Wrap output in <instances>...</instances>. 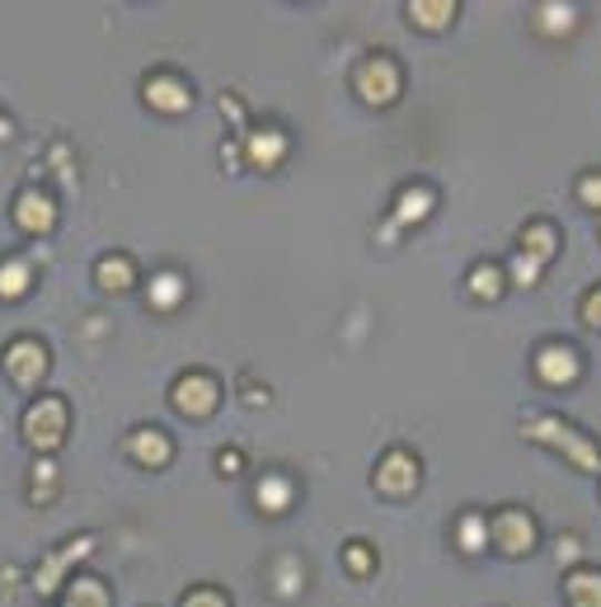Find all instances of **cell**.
<instances>
[{
    "instance_id": "obj_7",
    "label": "cell",
    "mask_w": 601,
    "mask_h": 607,
    "mask_svg": "<svg viewBox=\"0 0 601 607\" xmlns=\"http://www.w3.org/2000/svg\"><path fill=\"white\" fill-rule=\"evenodd\" d=\"M142 94L155 113H184L193 104V90L184 85V75H174V71H151Z\"/></svg>"
},
{
    "instance_id": "obj_20",
    "label": "cell",
    "mask_w": 601,
    "mask_h": 607,
    "mask_svg": "<svg viewBox=\"0 0 601 607\" xmlns=\"http://www.w3.org/2000/svg\"><path fill=\"white\" fill-rule=\"evenodd\" d=\"M67 607H109V589L94 575H75L67 584Z\"/></svg>"
},
{
    "instance_id": "obj_13",
    "label": "cell",
    "mask_w": 601,
    "mask_h": 607,
    "mask_svg": "<svg viewBox=\"0 0 601 607\" xmlns=\"http://www.w3.org/2000/svg\"><path fill=\"white\" fill-rule=\"evenodd\" d=\"M128 453H132L136 462H142V466H151V472H155V466H165V462H170L174 447H170V438L160 434V428H136V434H128Z\"/></svg>"
},
{
    "instance_id": "obj_11",
    "label": "cell",
    "mask_w": 601,
    "mask_h": 607,
    "mask_svg": "<svg viewBox=\"0 0 601 607\" xmlns=\"http://www.w3.org/2000/svg\"><path fill=\"white\" fill-rule=\"evenodd\" d=\"M536 377L550 382V386H569L578 377V354L569 344H546L536 354Z\"/></svg>"
},
{
    "instance_id": "obj_21",
    "label": "cell",
    "mask_w": 601,
    "mask_h": 607,
    "mask_svg": "<svg viewBox=\"0 0 601 607\" xmlns=\"http://www.w3.org/2000/svg\"><path fill=\"white\" fill-rule=\"evenodd\" d=\"M146 297L155 311H174L179 302H184V279L179 273H155L151 287H146Z\"/></svg>"
},
{
    "instance_id": "obj_22",
    "label": "cell",
    "mask_w": 601,
    "mask_h": 607,
    "mask_svg": "<svg viewBox=\"0 0 601 607\" xmlns=\"http://www.w3.org/2000/svg\"><path fill=\"white\" fill-rule=\"evenodd\" d=\"M456 546H460L466 556H479V552L489 546V523L479 518V514H466V518L456 523Z\"/></svg>"
},
{
    "instance_id": "obj_18",
    "label": "cell",
    "mask_w": 601,
    "mask_h": 607,
    "mask_svg": "<svg viewBox=\"0 0 601 607\" xmlns=\"http://www.w3.org/2000/svg\"><path fill=\"white\" fill-rule=\"evenodd\" d=\"M254 499H258L264 514H287V508H292V480L287 476H264V480H258V489H254Z\"/></svg>"
},
{
    "instance_id": "obj_14",
    "label": "cell",
    "mask_w": 601,
    "mask_h": 607,
    "mask_svg": "<svg viewBox=\"0 0 601 607\" xmlns=\"http://www.w3.org/2000/svg\"><path fill=\"white\" fill-rule=\"evenodd\" d=\"M94 283L104 292H128L136 283V264L128 260V254H104V260L94 264Z\"/></svg>"
},
{
    "instance_id": "obj_10",
    "label": "cell",
    "mask_w": 601,
    "mask_h": 607,
    "mask_svg": "<svg viewBox=\"0 0 601 607\" xmlns=\"http://www.w3.org/2000/svg\"><path fill=\"white\" fill-rule=\"evenodd\" d=\"M90 552H94V537H75V542L67 546V552H52L43 565H38V575H33V589H38V594H52L57 584H62V575L71 570V565H75L80 556H90Z\"/></svg>"
},
{
    "instance_id": "obj_27",
    "label": "cell",
    "mask_w": 601,
    "mask_h": 607,
    "mask_svg": "<svg viewBox=\"0 0 601 607\" xmlns=\"http://www.w3.org/2000/svg\"><path fill=\"white\" fill-rule=\"evenodd\" d=\"M573 24V10L569 6H540V29L546 33H559V29H569Z\"/></svg>"
},
{
    "instance_id": "obj_28",
    "label": "cell",
    "mask_w": 601,
    "mask_h": 607,
    "mask_svg": "<svg viewBox=\"0 0 601 607\" xmlns=\"http://www.w3.org/2000/svg\"><path fill=\"white\" fill-rule=\"evenodd\" d=\"M512 279L522 283V287H531V283L540 279V264H536V260H527V254L517 250V260H512Z\"/></svg>"
},
{
    "instance_id": "obj_24",
    "label": "cell",
    "mask_w": 601,
    "mask_h": 607,
    "mask_svg": "<svg viewBox=\"0 0 601 607\" xmlns=\"http://www.w3.org/2000/svg\"><path fill=\"white\" fill-rule=\"evenodd\" d=\"M409 19L418 29H447L456 19V6L451 0H437V6H424V0H418V6H409Z\"/></svg>"
},
{
    "instance_id": "obj_25",
    "label": "cell",
    "mask_w": 601,
    "mask_h": 607,
    "mask_svg": "<svg viewBox=\"0 0 601 607\" xmlns=\"http://www.w3.org/2000/svg\"><path fill=\"white\" fill-rule=\"evenodd\" d=\"M33 504H52V495H57V462H38L33 466Z\"/></svg>"
},
{
    "instance_id": "obj_23",
    "label": "cell",
    "mask_w": 601,
    "mask_h": 607,
    "mask_svg": "<svg viewBox=\"0 0 601 607\" xmlns=\"http://www.w3.org/2000/svg\"><path fill=\"white\" fill-rule=\"evenodd\" d=\"M503 269H498V264H475L470 269V292H475V297L479 302H493L498 297V292H503Z\"/></svg>"
},
{
    "instance_id": "obj_8",
    "label": "cell",
    "mask_w": 601,
    "mask_h": 607,
    "mask_svg": "<svg viewBox=\"0 0 601 607\" xmlns=\"http://www.w3.org/2000/svg\"><path fill=\"white\" fill-rule=\"evenodd\" d=\"M14 226H24L29 236H48V231L57 226V203L43 189H24L14 199Z\"/></svg>"
},
{
    "instance_id": "obj_2",
    "label": "cell",
    "mask_w": 601,
    "mask_h": 607,
    "mask_svg": "<svg viewBox=\"0 0 601 607\" xmlns=\"http://www.w3.org/2000/svg\"><path fill=\"white\" fill-rule=\"evenodd\" d=\"M48 344H38V340H14V344H6V354H0V367H6V377L14 382V386H24V391H33L38 382L48 377Z\"/></svg>"
},
{
    "instance_id": "obj_31",
    "label": "cell",
    "mask_w": 601,
    "mask_h": 607,
    "mask_svg": "<svg viewBox=\"0 0 601 607\" xmlns=\"http://www.w3.org/2000/svg\"><path fill=\"white\" fill-rule=\"evenodd\" d=\"M240 466H245V457H240V447H222V457H216V472H222V476H235Z\"/></svg>"
},
{
    "instance_id": "obj_29",
    "label": "cell",
    "mask_w": 601,
    "mask_h": 607,
    "mask_svg": "<svg viewBox=\"0 0 601 607\" xmlns=\"http://www.w3.org/2000/svg\"><path fill=\"white\" fill-rule=\"evenodd\" d=\"M184 607H231V603H226L222 589H193V594L184 598Z\"/></svg>"
},
{
    "instance_id": "obj_5",
    "label": "cell",
    "mask_w": 601,
    "mask_h": 607,
    "mask_svg": "<svg viewBox=\"0 0 601 607\" xmlns=\"http://www.w3.org/2000/svg\"><path fill=\"white\" fill-rule=\"evenodd\" d=\"M353 81H357V94H363L367 104H390L399 94V67L390 62V57H367Z\"/></svg>"
},
{
    "instance_id": "obj_1",
    "label": "cell",
    "mask_w": 601,
    "mask_h": 607,
    "mask_svg": "<svg viewBox=\"0 0 601 607\" xmlns=\"http://www.w3.org/2000/svg\"><path fill=\"white\" fill-rule=\"evenodd\" d=\"M67 401L62 396H38L33 405H29V415H24V443L33 447V453H57L62 447V438H67Z\"/></svg>"
},
{
    "instance_id": "obj_26",
    "label": "cell",
    "mask_w": 601,
    "mask_h": 607,
    "mask_svg": "<svg viewBox=\"0 0 601 607\" xmlns=\"http://www.w3.org/2000/svg\"><path fill=\"white\" fill-rule=\"evenodd\" d=\"M344 565H348V570L353 575H371L376 570V556H371V546H363V542H353V546H344Z\"/></svg>"
},
{
    "instance_id": "obj_30",
    "label": "cell",
    "mask_w": 601,
    "mask_h": 607,
    "mask_svg": "<svg viewBox=\"0 0 601 607\" xmlns=\"http://www.w3.org/2000/svg\"><path fill=\"white\" fill-rule=\"evenodd\" d=\"M578 193H583V203L601 208V174H583V180H578Z\"/></svg>"
},
{
    "instance_id": "obj_9",
    "label": "cell",
    "mask_w": 601,
    "mask_h": 607,
    "mask_svg": "<svg viewBox=\"0 0 601 607\" xmlns=\"http://www.w3.org/2000/svg\"><path fill=\"white\" fill-rule=\"evenodd\" d=\"M531 438H546V443H559L564 453L573 457V466H583V472H592V466H601V457H597V447L592 443H578L569 428H564V419H536L531 428H527Z\"/></svg>"
},
{
    "instance_id": "obj_32",
    "label": "cell",
    "mask_w": 601,
    "mask_h": 607,
    "mask_svg": "<svg viewBox=\"0 0 601 607\" xmlns=\"http://www.w3.org/2000/svg\"><path fill=\"white\" fill-rule=\"evenodd\" d=\"M583 316H588V325H597V330H601V287H597L592 297L583 302Z\"/></svg>"
},
{
    "instance_id": "obj_6",
    "label": "cell",
    "mask_w": 601,
    "mask_h": 607,
    "mask_svg": "<svg viewBox=\"0 0 601 607\" xmlns=\"http://www.w3.org/2000/svg\"><path fill=\"white\" fill-rule=\"evenodd\" d=\"M414 485H418V457L405 453V447H390L376 466V489L399 499V495H414Z\"/></svg>"
},
{
    "instance_id": "obj_16",
    "label": "cell",
    "mask_w": 601,
    "mask_h": 607,
    "mask_svg": "<svg viewBox=\"0 0 601 607\" xmlns=\"http://www.w3.org/2000/svg\"><path fill=\"white\" fill-rule=\"evenodd\" d=\"M569 607H601V570H573L564 579Z\"/></svg>"
},
{
    "instance_id": "obj_15",
    "label": "cell",
    "mask_w": 601,
    "mask_h": 607,
    "mask_svg": "<svg viewBox=\"0 0 601 607\" xmlns=\"http://www.w3.org/2000/svg\"><path fill=\"white\" fill-rule=\"evenodd\" d=\"M432 203H437V193H432V189H424V184H414V189L399 193V203H395V222H399V226L424 222L428 212H432Z\"/></svg>"
},
{
    "instance_id": "obj_17",
    "label": "cell",
    "mask_w": 601,
    "mask_h": 607,
    "mask_svg": "<svg viewBox=\"0 0 601 607\" xmlns=\"http://www.w3.org/2000/svg\"><path fill=\"white\" fill-rule=\"evenodd\" d=\"M554 250H559V231L550 222H531L522 231V254H527V260L546 264V260H554Z\"/></svg>"
},
{
    "instance_id": "obj_12",
    "label": "cell",
    "mask_w": 601,
    "mask_h": 607,
    "mask_svg": "<svg viewBox=\"0 0 601 607\" xmlns=\"http://www.w3.org/2000/svg\"><path fill=\"white\" fill-rule=\"evenodd\" d=\"M245 155H249L258 170H273V165L287 155V132H283V128H254Z\"/></svg>"
},
{
    "instance_id": "obj_4",
    "label": "cell",
    "mask_w": 601,
    "mask_h": 607,
    "mask_svg": "<svg viewBox=\"0 0 601 607\" xmlns=\"http://www.w3.org/2000/svg\"><path fill=\"white\" fill-rule=\"evenodd\" d=\"M489 542L498 546V552H508V556H527L531 546H536V523L527 508H503L493 523H489Z\"/></svg>"
},
{
    "instance_id": "obj_33",
    "label": "cell",
    "mask_w": 601,
    "mask_h": 607,
    "mask_svg": "<svg viewBox=\"0 0 601 607\" xmlns=\"http://www.w3.org/2000/svg\"><path fill=\"white\" fill-rule=\"evenodd\" d=\"M10 132H14V123L6 119V113H0V142H6V136H10Z\"/></svg>"
},
{
    "instance_id": "obj_19",
    "label": "cell",
    "mask_w": 601,
    "mask_h": 607,
    "mask_svg": "<svg viewBox=\"0 0 601 607\" xmlns=\"http://www.w3.org/2000/svg\"><path fill=\"white\" fill-rule=\"evenodd\" d=\"M29 287H33V269L24 260H0V297L19 302Z\"/></svg>"
},
{
    "instance_id": "obj_3",
    "label": "cell",
    "mask_w": 601,
    "mask_h": 607,
    "mask_svg": "<svg viewBox=\"0 0 601 607\" xmlns=\"http://www.w3.org/2000/svg\"><path fill=\"white\" fill-rule=\"evenodd\" d=\"M170 401H174L179 415L203 419V415H212V409H216V401H222V386H216L212 372H184V377L174 382Z\"/></svg>"
}]
</instances>
